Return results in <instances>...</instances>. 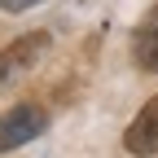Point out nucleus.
<instances>
[{"label":"nucleus","mask_w":158,"mask_h":158,"mask_svg":"<svg viewBox=\"0 0 158 158\" xmlns=\"http://www.w3.org/2000/svg\"><path fill=\"white\" fill-rule=\"evenodd\" d=\"M48 53V31H31V35H18L9 48H0V88L22 79L40 57Z\"/></svg>","instance_id":"nucleus-1"},{"label":"nucleus","mask_w":158,"mask_h":158,"mask_svg":"<svg viewBox=\"0 0 158 158\" xmlns=\"http://www.w3.org/2000/svg\"><path fill=\"white\" fill-rule=\"evenodd\" d=\"M44 127H48V114L40 110V106H18V110H9V114H0V154L13 149V145L35 141Z\"/></svg>","instance_id":"nucleus-2"},{"label":"nucleus","mask_w":158,"mask_h":158,"mask_svg":"<svg viewBox=\"0 0 158 158\" xmlns=\"http://www.w3.org/2000/svg\"><path fill=\"white\" fill-rule=\"evenodd\" d=\"M123 145H127V154H136V158H154V154H158V97L145 101L141 114L127 123Z\"/></svg>","instance_id":"nucleus-3"},{"label":"nucleus","mask_w":158,"mask_h":158,"mask_svg":"<svg viewBox=\"0 0 158 158\" xmlns=\"http://www.w3.org/2000/svg\"><path fill=\"white\" fill-rule=\"evenodd\" d=\"M132 53H136V66H141V70L158 75V5L145 13V22L136 27V44H132Z\"/></svg>","instance_id":"nucleus-4"},{"label":"nucleus","mask_w":158,"mask_h":158,"mask_svg":"<svg viewBox=\"0 0 158 158\" xmlns=\"http://www.w3.org/2000/svg\"><path fill=\"white\" fill-rule=\"evenodd\" d=\"M35 5H44V0H0L5 13H22V9H35Z\"/></svg>","instance_id":"nucleus-5"}]
</instances>
